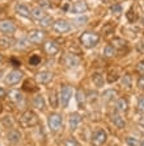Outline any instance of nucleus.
Masks as SVG:
<instances>
[{"mask_svg": "<svg viewBox=\"0 0 144 146\" xmlns=\"http://www.w3.org/2000/svg\"><path fill=\"white\" fill-rule=\"evenodd\" d=\"M100 42V34L96 32H84L80 36V44L84 48L92 49Z\"/></svg>", "mask_w": 144, "mask_h": 146, "instance_id": "f257e3e1", "label": "nucleus"}, {"mask_svg": "<svg viewBox=\"0 0 144 146\" xmlns=\"http://www.w3.org/2000/svg\"><path fill=\"white\" fill-rule=\"evenodd\" d=\"M54 31L57 33H67L71 31V24L66 20H57L54 23Z\"/></svg>", "mask_w": 144, "mask_h": 146, "instance_id": "9d476101", "label": "nucleus"}, {"mask_svg": "<svg viewBox=\"0 0 144 146\" xmlns=\"http://www.w3.org/2000/svg\"><path fill=\"white\" fill-rule=\"evenodd\" d=\"M22 76H24V74L20 70H12L5 76V83H8V84H17L18 82H21Z\"/></svg>", "mask_w": 144, "mask_h": 146, "instance_id": "6e6552de", "label": "nucleus"}, {"mask_svg": "<svg viewBox=\"0 0 144 146\" xmlns=\"http://www.w3.org/2000/svg\"><path fill=\"white\" fill-rule=\"evenodd\" d=\"M126 143H127V146H140L137 138H135V137H126Z\"/></svg>", "mask_w": 144, "mask_h": 146, "instance_id": "2f4dec72", "label": "nucleus"}, {"mask_svg": "<svg viewBox=\"0 0 144 146\" xmlns=\"http://www.w3.org/2000/svg\"><path fill=\"white\" fill-rule=\"evenodd\" d=\"M11 62L13 63V66H20V65H21V63H20V61H16L14 58H12V59H11Z\"/></svg>", "mask_w": 144, "mask_h": 146, "instance_id": "c03bdc74", "label": "nucleus"}, {"mask_svg": "<svg viewBox=\"0 0 144 146\" xmlns=\"http://www.w3.org/2000/svg\"><path fill=\"white\" fill-rule=\"evenodd\" d=\"M28 45H29V40H20L18 41V45H17V48L18 49H25L28 46Z\"/></svg>", "mask_w": 144, "mask_h": 146, "instance_id": "e433bc0d", "label": "nucleus"}, {"mask_svg": "<svg viewBox=\"0 0 144 146\" xmlns=\"http://www.w3.org/2000/svg\"><path fill=\"white\" fill-rule=\"evenodd\" d=\"M46 16V13L43 12V9L41 7H36L33 11H32V17H33L34 20H38V21H41L43 17Z\"/></svg>", "mask_w": 144, "mask_h": 146, "instance_id": "5701e85b", "label": "nucleus"}, {"mask_svg": "<svg viewBox=\"0 0 144 146\" xmlns=\"http://www.w3.org/2000/svg\"><path fill=\"white\" fill-rule=\"evenodd\" d=\"M47 125L51 132H58L63 125V117L59 113H53L47 117Z\"/></svg>", "mask_w": 144, "mask_h": 146, "instance_id": "7ed1b4c3", "label": "nucleus"}, {"mask_svg": "<svg viewBox=\"0 0 144 146\" xmlns=\"http://www.w3.org/2000/svg\"><path fill=\"white\" fill-rule=\"evenodd\" d=\"M117 96V91L115 90H106V91L102 92V100L104 102H113Z\"/></svg>", "mask_w": 144, "mask_h": 146, "instance_id": "4be33fe9", "label": "nucleus"}, {"mask_svg": "<svg viewBox=\"0 0 144 146\" xmlns=\"http://www.w3.org/2000/svg\"><path fill=\"white\" fill-rule=\"evenodd\" d=\"M38 4H39L41 8H50L51 7L50 0H38Z\"/></svg>", "mask_w": 144, "mask_h": 146, "instance_id": "c9c22d12", "label": "nucleus"}, {"mask_svg": "<svg viewBox=\"0 0 144 146\" xmlns=\"http://www.w3.org/2000/svg\"><path fill=\"white\" fill-rule=\"evenodd\" d=\"M137 87L141 90H144V74L140 75L139 76V79H137Z\"/></svg>", "mask_w": 144, "mask_h": 146, "instance_id": "a19ab883", "label": "nucleus"}, {"mask_svg": "<svg viewBox=\"0 0 144 146\" xmlns=\"http://www.w3.org/2000/svg\"><path fill=\"white\" fill-rule=\"evenodd\" d=\"M110 12L114 15H119L122 12V5L121 4H113L110 7Z\"/></svg>", "mask_w": 144, "mask_h": 146, "instance_id": "473e14b6", "label": "nucleus"}, {"mask_svg": "<svg viewBox=\"0 0 144 146\" xmlns=\"http://www.w3.org/2000/svg\"><path fill=\"white\" fill-rule=\"evenodd\" d=\"M88 11V4L85 1H75L70 8H68V12L72 15H81V13H85Z\"/></svg>", "mask_w": 144, "mask_h": 146, "instance_id": "423d86ee", "label": "nucleus"}, {"mask_svg": "<svg viewBox=\"0 0 144 146\" xmlns=\"http://www.w3.org/2000/svg\"><path fill=\"white\" fill-rule=\"evenodd\" d=\"M38 122H39V120H38L37 113L30 111V109L25 111L20 116V124L22 128H33V126L38 125Z\"/></svg>", "mask_w": 144, "mask_h": 146, "instance_id": "f03ea898", "label": "nucleus"}, {"mask_svg": "<svg viewBox=\"0 0 144 146\" xmlns=\"http://www.w3.org/2000/svg\"><path fill=\"white\" fill-rule=\"evenodd\" d=\"M122 86H124V88L130 90L131 86H132V78H131L130 74H124L122 76Z\"/></svg>", "mask_w": 144, "mask_h": 146, "instance_id": "a878e982", "label": "nucleus"}, {"mask_svg": "<svg viewBox=\"0 0 144 146\" xmlns=\"http://www.w3.org/2000/svg\"><path fill=\"white\" fill-rule=\"evenodd\" d=\"M43 50L46 51V54L49 55H55L59 51V45L55 41H47L46 44L43 45Z\"/></svg>", "mask_w": 144, "mask_h": 146, "instance_id": "9b49d317", "label": "nucleus"}, {"mask_svg": "<svg viewBox=\"0 0 144 146\" xmlns=\"http://www.w3.org/2000/svg\"><path fill=\"white\" fill-rule=\"evenodd\" d=\"M111 45H113L115 49H123L124 46H126V41L122 40V38H113Z\"/></svg>", "mask_w": 144, "mask_h": 146, "instance_id": "cd10ccee", "label": "nucleus"}, {"mask_svg": "<svg viewBox=\"0 0 144 146\" xmlns=\"http://www.w3.org/2000/svg\"><path fill=\"white\" fill-rule=\"evenodd\" d=\"M81 124V116L79 113H72L70 116V128L72 130H76Z\"/></svg>", "mask_w": 144, "mask_h": 146, "instance_id": "f3484780", "label": "nucleus"}, {"mask_svg": "<svg viewBox=\"0 0 144 146\" xmlns=\"http://www.w3.org/2000/svg\"><path fill=\"white\" fill-rule=\"evenodd\" d=\"M49 100H50V106L53 107V108H58V100H59V98L55 95V91L50 92V98H49Z\"/></svg>", "mask_w": 144, "mask_h": 146, "instance_id": "c85d7f7f", "label": "nucleus"}, {"mask_svg": "<svg viewBox=\"0 0 144 146\" xmlns=\"http://www.w3.org/2000/svg\"><path fill=\"white\" fill-rule=\"evenodd\" d=\"M137 111L144 113V96H140L137 100Z\"/></svg>", "mask_w": 144, "mask_h": 146, "instance_id": "72a5a7b5", "label": "nucleus"}, {"mask_svg": "<svg viewBox=\"0 0 144 146\" xmlns=\"http://www.w3.org/2000/svg\"><path fill=\"white\" fill-rule=\"evenodd\" d=\"M41 63V57L38 54H33L29 57V65L30 66H38Z\"/></svg>", "mask_w": 144, "mask_h": 146, "instance_id": "7c9ffc66", "label": "nucleus"}, {"mask_svg": "<svg viewBox=\"0 0 144 146\" xmlns=\"http://www.w3.org/2000/svg\"><path fill=\"white\" fill-rule=\"evenodd\" d=\"M87 21H88V17L83 16V17H79V19H76V21H75V23H76L77 25H83V24H85Z\"/></svg>", "mask_w": 144, "mask_h": 146, "instance_id": "79ce46f5", "label": "nucleus"}, {"mask_svg": "<svg viewBox=\"0 0 144 146\" xmlns=\"http://www.w3.org/2000/svg\"><path fill=\"white\" fill-rule=\"evenodd\" d=\"M8 98H9L11 102L20 103V102H22L24 95H22V92L18 91V90H11V91L8 92Z\"/></svg>", "mask_w": 144, "mask_h": 146, "instance_id": "2eb2a0df", "label": "nucleus"}, {"mask_svg": "<svg viewBox=\"0 0 144 146\" xmlns=\"http://www.w3.org/2000/svg\"><path fill=\"white\" fill-rule=\"evenodd\" d=\"M51 24H53V17H51V16H47V15L43 17V19H42V20L39 21V25H41L42 28L50 27Z\"/></svg>", "mask_w": 144, "mask_h": 146, "instance_id": "c756f323", "label": "nucleus"}, {"mask_svg": "<svg viewBox=\"0 0 144 146\" xmlns=\"http://www.w3.org/2000/svg\"><path fill=\"white\" fill-rule=\"evenodd\" d=\"M37 80L41 84H47V83H50L53 80V72L51 71H41L39 74L37 75Z\"/></svg>", "mask_w": 144, "mask_h": 146, "instance_id": "ddd939ff", "label": "nucleus"}, {"mask_svg": "<svg viewBox=\"0 0 144 146\" xmlns=\"http://www.w3.org/2000/svg\"><path fill=\"white\" fill-rule=\"evenodd\" d=\"M4 96H5V91L3 88H0V99H3Z\"/></svg>", "mask_w": 144, "mask_h": 146, "instance_id": "a18cd8bd", "label": "nucleus"}, {"mask_svg": "<svg viewBox=\"0 0 144 146\" xmlns=\"http://www.w3.org/2000/svg\"><path fill=\"white\" fill-rule=\"evenodd\" d=\"M45 32L39 31V29H34V31H30L28 33V40L32 44H41L42 41L45 40Z\"/></svg>", "mask_w": 144, "mask_h": 146, "instance_id": "0eeeda50", "label": "nucleus"}, {"mask_svg": "<svg viewBox=\"0 0 144 146\" xmlns=\"http://www.w3.org/2000/svg\"><path fill=\"white\" fill-rule=\"evenodd\" d=\"M16 25H14V23H12L11 20H3L0 21V32L4 34H13L14 32H16Z\"/></svg>", "mask_w": 144, "mask_h": 146, "instance_id": "1a4fd4ad", "label": "nucleus"}, {"mask_svg": "<svg viewBox=\"0 0 144 146\" xmlns=\"http://www.w3.org/2000/svg\"><path fill=\"white\" fill-rule=\"evenodd\" d=\"M117 79H118V75L115 74V72H110L109 76H107V82H109V83H113V82H115Z\"/></svg>", "mask_w": 144, "mask_h": 146, "instance_id": "ea45409f", "label": "nucleus"}, {"mask_svg": "<svg viewBox=\"0 0 144 146\" xmlns=\"http://www.w3.org/2000/svg\"><path fill=\"white\" fill-rule=\"evenodd\" d=\"M16 12H17V15H20V16L25 17V19H30L32 17V11L25 4H18L16 7Z\"/></svg>", "mask_w": 144, "mask_h": 146, "instance_id": "dca6fc26", "label": "nucleus"}, {"mask_svg": "<svg viewBox=\"0 0 144 146\" xmlns=\"http://www.w3.org/2000/svg\"><path fill=\"white\" fill-rule=\"evenodd\" d=\"M140 146H144V141H143V142H141V143H140Z\"/></svg>", "mask_w": 144, "mask_h": 146, "instance_id": "8fccbe9b", "label": "nucleus"}, {"mask_svg": "<svg viewBox=\"0 0 144 146\" xmlns=\"http://www.w3.org/2000/svg\"><path fill=\"white\" fill-rule=\"evenodd\" d=\"M107 139V134L104 129H98L93 133V136L91 138L92 146H102Z\"/></svg>", "mask_w": 144, "mask_h": 146, "instance_id": "39448f33", "label": "nucleus"}, {"mask_svg": "<svg viewBox=\"0 0 144 146\" xmlns=\"http://www.w3.org/2000/svg\"><path fill=\"white\" fill-rule=\"evenodd\" d=\"M136 49H137V51H139L140 54H144V40H141V41L137 42Z\"/></svg>", "mask_w": 144, "mask_h": 146, "instance_id": "58836bf2", "label": "nucleus"}, {"mask_svg": "<svg viewBox=\"0 0 144 146\" xmlns=\"http://www.w3.org/2000/svg\"><path fill=\"white\" fill-rule=\"evenodd\" d=\"M140 125H143V126H144V119H141V120H140Z\"/></svg>", "mask_w": 144, "mask_h": 146, "instance_id": "49530a36", "label": "nucleus"}, {"mask_svg": "<svg viewBox=\"0 0 144 146\" xmlns=\"http://www.w3.org/2000/svg\"><path fill=\"white\" fill-rule=\"evenodd\" d=\"M72 95H74V90H72V87L71 86H63L60 90V95H59V102H60L62 107L63 108H66V107H68V103H70L71 98H72Z\"/></svg>", "mask_w": 144, "mask_h": 146, "instance_id": "20e7f679", "label": "nucleus"}, {"mask_svg": "<svg viewBox=\"0 0 144 146\" xmlns=\"http://www.w3.org/2000/svg\"><path fill=\"white\" fill-rule=\"evenodd\" d=\"M1 61H3V55L0 54V62H1Z\"/></svg>", "mask_w": 144, "mask_h": 146, "instance_id": "de8ad7c7", "label": "nucleus"}, {"mask_svg": "<svg viewBox=\"0 0 144 146\" xmlns=\"http://www.w3.org/2000/svg\"><path fill=\"white\" fill-rule=\"evenodd\" d=\"M92 82L94 83V86H96L97 88H101V87L105 84V79H104V76H102V74H100V72H93V74H92Z\"/></svg>", "mask_w": 144, "mask_h": 146, "instance_id": "aec40b11", "label": "nucleus"}, {"mask_svg": "<svg viewBox=\"0 0 144 146\" xmlns=\"http://www.w3.org/2000/svg\"><path fill=\"white\" fill-rule=\"evenodd\" d=\"M117 54V49L114 48L113 45H106L105 46V49H104V55L106 58H111V57H114V55Z\"/></svg>", "mask_w": 144, "mask_h": 146, "instance_id": "b1692460", "label": "nucleus"}, {"mask_svg": "<svg viewBox=\"0 0 144 146\" xmlns=\"http://www.w3.org/2000/svg\"><path fill=\"white\" fill-rule=\"evenodd\" d=\"M85 92L83 91V90H77L76 91V100H77V104L80 107H84V104H85Z\"/></svg>", "mask_w": 144, "mask_h": 146, "instance_id": "393cba45", "label": "nucleus"}, {"mask_svg": "<svg viewBox=\"0 0 144 146\" xmlns=\"http://www.w3.org/2000/svg\"><path fill=\"white\" fill-rule=\"evenodd\" d=\"M33 106L36 107L37 109H39V111H43L45 107H46V103H45L43 96H41V95L34 96V99H33Z\"/></svg>", "mask_w": 144, "mask_h": 146, "instance_id": "412c9836", "label": "nucleus"}, {"mask_svg": "<svg viewBox=\"0 0 144 146\" xmlns=\"http://www.w3.org/2000/svg\"><path fill=\"white\" fill-rule=\"evenodd\" d=\"M63 63H64V66H67V67H76V66L80 63V59L74 54H66L63 57Z\"/></svg>", "mask_w": 144, "mask_h": 146, "instance_id": "f8f14e48", "label": "nucleus"}, {"mask_svg": "<svg viewBox=\"0 0 144 146\" xmlns=\"http://www.w3.org/2000/svg\"><path fill=\"white\" fill-rule=\"evenodd\" d=\"M135 70H136V71L139 72V74L143 75V74H144V61L139 62V63L136 65V68H135Z\"/></svg>", "mask_w": 144, "mask_h": 146, "instance_id": "4c0bfd02", "label": "nucleus"}, {"mask_svg": "<svg viewBox=\"0 0 144 146\" xmlns=\"http://www.w3.org/2000/svg\"><path fill=\"white\" fill-rule=\"evenodd\" d=\"M24 90L29 92H33L37 90V86H36V83L32 79H29V80H25V83H24Z\"/></svg>", "mask_w": 144, "mask_h": 146, "instance_id": "bb28decb", "label": "nucleus"}, {"mask_svg": "<svg viewBox=\"0 0 144 146\" xmlns=\"http://www.w3.org/2000/svg\"><path fill=\"white\" fill-rule=\"evenodd\" d=\"M143 25H144V19H143Z\"/></svg>", "mask_w": 144, "mask_h": 146, "instance_id": "3c124183", "label": "nucleus"}, {"mask_svg": "<svg viewBox=\"0 0 144 146\" xmlns=\"http://www.w3.org/2000/svg\"><path fill=\"white\" fill-rule=\"evenodd\" d=\"M127 109H128L127 100H126L124 98H119L117 100V103H115V111H117V112L123 113V112H127Z\"/></svg>", "mask_w": 144, "mask_h": 146, "instance_id": "a211bd4d", "label": "nucleus"}, {"mask_svg": "<svg viewBox=\"0 0 144 146\" xmlns=\"http://www.w3.org/2000/svg\"><path fill=\"white\" fill-rule=\"evenodd\" d=\"M1 111H3V108H1V106H0V113H1Z\"/></svg>", "mask_w": 144, "mask_h": 146, "instance_id": "09e8293b", "label": "nucleus"}, {"mask_svg": "<svg viewBox=\"0 0 144 146\" xmlns=\"http://www.w3.org/2000/svg\"><path fill=\"white\" fill-rule=\"evenodd\" d=\"M111 121H113V124L117 128H119V129H123L124 126H126V121H124V119L122 117V115H119L118 112H114L113 115H111Z\"/></svg>", "mask_w": 144, "mask_h": 146, "instance_id": "4468645a", "label": "nucleus"}, {"mask_svg": "<svg viewBox=\"0 0 144 146\" xmlns=\"http://www.w3.org/2000/svg\"><path fill=\"white\" fill-rule=\"evenodd\" d=\"M64 146H79V142H77L75 138L70 137L68 139H66V142H64Z\"/></svg>", "mask_w": 144, "mask_h": 146, "instance_id": "f704fd0d", "label": "nucleus"}, {"mask_svg": "<svg viewBox=\"0 0 144 146\" xmlns=\"http://www.w3.org/2000/svg\"><path fill=\"white\" fill-rule=\"evenodd\" d=\"M7 139L11 143H18L20 142V139H21V133L16 129L9 130L8 134H7Z\"/></svg>", "mask_w": 144, "mask_h": 146, "instance_id": "6ab92c4d", "label": "nucleus"}, {"mask_svg": "<svg viewBox=\"0 0 144 146\" xmlns=\"http://www.w3.org/2000/svg\"><path fill=\"white\" fill-rule=\"evenodd\" d=\"M127 19L131 21V23H134V21L136 20V15H135L134 12H132V11H130V12L127 13Z\"/></svg>", "mask_w": 144, "mask_h": 146, "instance_id": "37998d69", "label": "nucleus"}]
</instances>
